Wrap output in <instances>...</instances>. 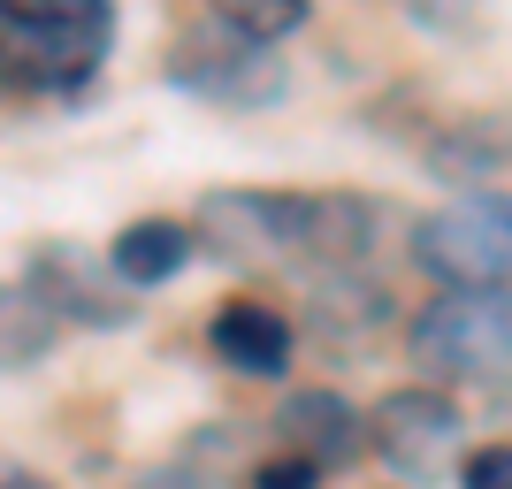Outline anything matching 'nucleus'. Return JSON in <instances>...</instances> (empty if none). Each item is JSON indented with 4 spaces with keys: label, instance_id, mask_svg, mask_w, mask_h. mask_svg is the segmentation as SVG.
<instances>
[{
    "label": "nucleus",
    "instance_id": "1",
    "mask_svg": "<svg viewBox=\"0 0 512 489\" xmlns=\"http://www.w3.org/2000/svg\"><path fill=\"white\" fill-rule=\"evenodd\" d=\"M115 39V8L100 0H0V69L8 85L69 92L100 69Z\"/></svg>",
    "mask_w": 512,
    "mask_h": 489
},
{
    "label": "nucleus",
    "instance_id": "2",
    "mask_svg": "<svg viewBox=\"0 0 512 489\" xmlns=\"http://www.w3.org/2000/svg\"><path fill=\"white\" fill-rule=\"evenodd\" d=\"M406 360L444 383H505L512 375V291H444L406 321Z\"/></svg>",
    "mask_w": 512,
    "mask_h": 489
},
{
    "label": "nucleus",
    "instance_id": "3",
    "mask_svg": "<svg viewBox=\"0 0 512 489\" xmlns=\"http://www.w3.org/2000/svg\"><path fill=\"white\" fill-rule=\"evenodd\" d=\"M413 260L444 291H512V192H459L413 222Z\"/></svg>",
    "mask_w": 512,
    "mask_h": 489
},
{
    "label": "nucleus",
    "instance_id": "4",
    "mask_svg": "<svg viewBox=\"0 0 512 489\" xmlns=\"http://www.w3.org/2000/svg\"><path fill=\"white\" fill-rule=\"evenodd\" d=\"M169 77H176L184 92H199V100H222V107H268V100H283V62H276V46L237 39L214 8L184 31V39H176Z\"/></svg>",
    "mask_w": 512,
    "mask_h": 489
},
{
    "label": "nucleus",
    "instance_id": "5",
    "mask_svg": "<svg viewBox=\"0 0 512 489\" xmlns=\"http://www.w3.org/2000/svg\"><path fill=\"white\" fill-rule=\"evenodd\" d=\"M459 436H467V428H459V398H451V390H428V383L390 390V398H375V413H367V451H383L406 482L436 474L451 451H459Z\"/></svg>",
    "mask_w": 512,
    "mask_h": 489
},
{
    "label": "nucleus",
    "instance_id": "6",
    "mask_svg": "<svg viewBox=\"0 0 512 489\" xmlns=\"http://www.w3.org/2000/svg\"><path fill=\"white\" fill-rule=\"evenodd\" d=\"M207 344H214V360L230 367V375H245V383H276L283 367H291L299 329H291V314H276L268 298H230V306H214Z\"/></svg>",
    "mask_w": 512,
    "mask_h": 489
},
{
    "label": "nucleus",
    "instance_id": "7",
    "mask_svg": "<svg viewBox=\"0 0 512 489\" xmlns=\"http://www.w3.org/2000/svg\"><path fill=\"white\" fill-rule=\"evenodd\" d=\"M276 436H283V451L314 459L321 474H329V467H352V459L367 451V421L337 398V390H291L283 413H276Z\"/></svg>",
    "mask_w": 512,
    "mask_h": 489
},
{
    "label": "nucleus",
    "instance_id": "8",
    "mask_svg": "<svg viewBox=\"0 0 512 489\" xmlns=\"http://www.w3.org/2000/svg\"><path fill=\"white\" fill-rule=\"evenodd\" d=\"M199 260V230L176 222V214H138L107 237V276L130 283V291H153V283H176Z\"/></svg>",
    "mask_w": 512,
    "mask_h": 489
},
{
    "label": "nucleus",
    "instance_id": "9",
    "mask_svg": "<svg viewBox=\"0 0 512 489\" xmlns=\"http://www.w3.org/2000/svg\"><path fill=\"white\" fill-rule=\"evenodd\" d=\"M54 329H62V314H54L31 283H8V291H0V367H16V360H31V352H46V344H54Z\"/></svg>",
    "mask_w": 512,
    "mask_h": 489
},
{
    "label": "nucleus",
    "instance_id": "10",
    "mask_svg": "<svg viewBox=\"0 0 512 489\" xmlns=\"http://www.w3.org/2000/svg\"><path fill=\"white\" fill-rule=\"evenodd\" d=\"M214 16L230 23L237 39H253V46H276V39H291L306 23V0H222Z\"/></svg>",
    "mask_w": 512,
    "mask_h": 489
},
{
    "label": "nucleus",
    "instance_id": "11",
    "mask_svg": "<svg viewBox=\"0 0 512 489\" xmlns=\"http://www.w3.org/2000/svg\"><path fill=\"white\" fill-rule=\"evenodd\" d=\"M459 489H512V444H474L459 459Z\"/></svg>",
    "mask_w": 512,
    "mask_h": 489
},
{
    "label": "nucleus",
    "instance_id": "12",
    "mask_svg": "<svg viewBox=\"0 0 512 489\" xmlns=\"http://www.w3.org/2000/svg\"><path fill=\"white\" fill-rule=\"evenodd\" d=\"M253 489H321V467L299 459V451H276V459L253 467Z\"/></svg>",
    "mask_w": 512,
    "mask_h": 489
},
{
    "label": "nucleus",
    "instance_id": "13",
    "mask_svg": "<svg viewBox=\"0 0 512 489\" xmlns=\"http://www.w3.org/2000/svg\"><path fill=\"white\" fill-rule=\"evenodd\" d=\"M0 489H54V482L31 474V467H16V459H0Z\"/></svg>",
    "mask_w": 512,
    "mask_h": 489
}]
</instances>
